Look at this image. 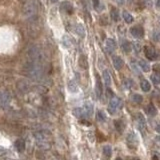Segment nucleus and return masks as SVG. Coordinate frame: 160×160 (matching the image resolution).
I'll return each instance as SVG.
<instances>
[{"mask_svg":"<svg viewBox=\"0 0 160 160\" xmlns=\"http://www.w3.org/2000/svg\"><path fill=\"white\" fill-rule=\"evenodd\" d=\"M105 46H106V50L109 54H112L115 50H116V42H115V40L112 38H109L106 40Z\"/></svg>","mask_w":160,"mask_h":160,"instance_id":"obj_9","label":"nucleus"},{"mask_svg":"<svg viewBox=\"0 0 160 160\" xmlns=\"http://www.w3.org/2000/svg\"><path fill=\"white\" fill-rule=\"evenodd\" d=\"M153 39L155 41L160 42V32H154V34H153Z\"/></svg>","mask_w":160,"mask_h":160,"instance_id":"obj_37","label":"nucleus"},{"mask_svg":"<svg viewBox=\"0 0 160 160\" xmlns=\"http://www.w3.org/2000/svg\"><path fill=\"white\" fill-rule=\"evenodd\" d=\"M103 80H104L105 85H106L107 87H109L111 85V76H110V73L108 70L103 71Z\"/></svg>","mask_w":160,"mask_h":160,"instance_id":"obj_20","label":"nucleus"},{"mask_svg":"<svg viewBox=\"0 0 160 160\" xmlns=\"http://www.w3.org/2000/svg\"><path fill=\"white\" fill-rule=\"evenodd\" d=\"M121 100L118 97H112L108 105V112L110 114H115L119 108H121Z\"/></svg>","mask_w":160,"mask_h":160,"instance_id":"obj_3","label":"nucleus"},{"mask_svg":"<svg viewBox=\"0 0 160 160\" xmlns=\"http://www.w3.org/2000/svg\"><path fill=\"white\" fill-rule=\"evenodd\" d=\"M140 87H141V89L144 91V92H148V91L151 89V85H150V83H149L148 80H146V79H143V80L141 81Z\"/></svg>","mask_w":160,"mask_h":160,"instance_id":"obj_24","label":"nucleus"},{"mask_svg":"<svg viewBox=\"0 0 160 160\" xmlns=\"http://www.w3.org/2000/svg\"><path fill=\"white\" fill-rule=\"evenodd\" d=\"M96 119L99 122H104L105 120H106V116H105V114H104V112H102V111H98L97 112V114H96Z\"/></svg>","mask_w":160,"mask_h":160,"instance_id":"obj_35","label":"nucleus"},{"mask_svg":"<svg viewBox=\"0 0 160 160\" xmlns=\"http://www.w3.org/2000/svg\"><path fill=\"white\" fill-rule=\"evenodd\" d=\"M131 68H132V70L134 71V72L136 74H140V67H139V65L137 63H136V61H131Z\"/></svg>","mask_w":160,"mask_h":160,"instance_id":"obj_32","label":"nucleus"},{"mask_svg":"<svg viewBox=\"0 0 160 160\" xmlns=\"http://www.w3.org/2000/svg\"><path fill=\"white\" fill-rule=\"evenodd\" d=\"M74 31L76 32L77 35H79L80 37H82V38L85 36V29L81 24H76L75 27H74Z\"/></svg>","mask_w":160,"mask_h":160,"instance_id":"obj_21","label":"nucleus"},{"mask_svg":"<svg viewBox=\"0 0 160 160\" xmlns=\"http://www.w3.org/2000/svg\"><path fill=\"white\" fill-rule=\"evenodd\" d=\"M123 18L125 20V22L126 23H132L133 22V17L130 14V13H128L127 11H124L123 12Z\"/></svg>","mask_w":160,"mask_h":160,"instance_id":"obj_31","label":"nucleus"},{"mask_svg":"<svg viewBox=\"0 0 160 160\" xmlns=\"http://www.w3.org/2000/svg\"><path fill=\"white\" fill-rule=\"evenodd\" d=\"M14 147L16 148V150L18 152H23L25 150V141L23 139H17L14 142Z\"/></svg>","mask_w":160,"mask_h":160,"instance_id":"obj_13","label":"nucleus"},{"mask_svg":"<svg viewBox=\"0 0 160 160\" xmlns=\"http://www.w3.org/2000/svg\"><path fill=\"white\" fill-rule=\"evenodd\" d=\"M73 114H74V116H76L78 118H86V115H85V112H84L82 107L74 108V109H73Z\"/></svg>","mask_w":160,"mask_h":160,"instance_id":"obj_18","label":"nucleus"},{"mask_svg":"<svg viewBox=\"0 0 160 160\" xmlns=\"http://www.w3.org/2000/svg\"><path fill=\"white\" fill-rule=\"evenodd\" d=\"M126 142H127V145H128L129 148H131V149L137 148L138 140H137V137H136V135L133 133V132H130V133L127 135Z\"/></svg>","mask_w":160,"mask_h":160,"instance_id":"obj_7","label":"nucleus"},{"mask_svg":"<svg viewBox=\"0 0 160 160\" xmlns=\"http://www.w3.org/2000/svg\"><path fill=\"white\" fill-rule=\"evenodd\" d=\"M67 87H68V90H69L71 93H75V92H77V91H78V86H77V84L74 82L73 80H70L69 82H68Z\"/></svg>","mask_w":160,"mask_h":160,"instance_id":"obj_23","label":"nucleus"},{"mask_svg":"<svg viewBox=\"0 0 160 160\" xmlns=\"http://www.w3.org/2000/svg\"><path fill=\"white\" fill-rule=\"evenodd\" d=\"M131 98H132V101H133L134 103H136V104H139V103H141V102L143 101V97H142V95L138 94V93L133 94Z\"/></svg>","mask_w":160,"mask_h":160,"instance_id":"obj_29","label":"nucleus"},{"mask_svg":"<svg viewBox=\"0 0 160 160\" xmlns=\"http://www.w3.org/2000/svg\"><path fill=\"white\" fill-rule=\"evenodd\" d=\"M51 1H52V2H54V3H55V2H57V1H58V0H51Z\"/></svg>","mask_w":160,"mask_h":160,"instance_id":"obj_47","label":"nucleus"},{"mask_svg":"<svg viewBox=\"0 0 160 160\" xmlns=\"http://www.w3.org/2000/svg\"><path fill=\"white\" fill-rule=\"evenodd\" d=\"M62 44L64 46L66 47V48H69V47L72 46V41H71V38L69 36H63L62 38Z\"/></svg>","mask_w":160,"mask_h":160,"instance_id":"obj_28","label":"nucleus"},{"mask_svg":"<svg viewBox=\"0 0 160 160\" xmlns=\"http://www.w3.org/2000/svg\"><path fill=\"white\" fill-rule=\"evenodd\" d=\"M92 2H93V6L95 7V9L99 7V5H100V0H92Z\"/></svg>","mask_w":160,"mask_h":160,"instance_id":"obj_38","label":"nucleus"},{"mask_svg":"<svg viewBox=\"0 0 160 160\" xmlns=\"http://www.w3.org/2000/svg\"><path fill=\"white\" fill-rule=\"evenodd\" d=\"M130 33L134 38L140 39L144 36V29L142 28L141 26L136 25V26H133V27H131L130 28Z\"/></svg>","mask_w":160,"mask_h":160,"instance_id":"obj_6","label":"nucleus"},{"mask_svg":"<svg viewBox=\"0 0 160 160\" xmlns=\"http://www.w3.org/2000/svg\"><path fill=\"white\" fill-rule=\"evenodd\" d=\"M83 110L85 112V115H86V118L90 117L91 115L93 114V105L90 103V102H87L83 105Z\"/></svg>","mask_w":160,"mask_h":160,"instance_id":"obj_12","label":"nucleus"},{"mask_svg":"<svg viewBox=\"0 0 160 160\" xmlns=\"http://www.w3.org/2000/svg\"><path fill=\"white\" fill-rule=\"evenodd\" d=\"M78 64H79V66L82 68V69H87V67H88L87 58L84 55H81L79 57V60H78Z\"/></svg>","mask_w":160,"mask_h":160,"instance_id":"obj_22","label":"nucleus"},{"mask_svg":"<svg viewBox=\"0 0 160 160\" xmlns=\"http://www.w3.org/2000/svg\"><path fill=\"white\" fill-rule=\"evenodd\" d=\"M155 130H156V132H158V133H160V122H158L157 125L155 126Z\"/></svg>","mask_w":160,"mask_h":160,"instance_id":"obj_42","label":"nucleus"},{"mask_svg":"<svg viewBox=\"0 0 160 160\" xmlns=\"http://www.w3.org/2000/svg\"><path fill=\"white\" fill-rule=\"evenodd\" d=\"M150 79L152 81L153 84L157 85V84H160V75L159 74H152V75L150 76Z\"/></svg>","mask_w":160,"mask_h":160,"instance_id":"obj_33","label":"nucleus"},{"mask_svg":"<svg viewBox=\"0 0 160 160\" xmlns=\"http://www.w3.org/2000/svg\"><path fill=\"white\" fill-rule=\"evenodd\" d=\"M60 9L62 10V11L68 13V14H71V13L73 12V7H72V5H71V3H69V2H62L61 3Z\"/></svg>","mask_w":160,"mask_h":160,"instance_id":"obj_15","label":"nucleus"},{"mask_svg":"<svg viewBox=\"0 0 160 160\" xmlns=\"http://www.w3.org/2000/svg\"><path fill=\"white\" fill-rule=\"evenodd\" d=\"M118 4H120V5H123L124 4V0H115Z\"/></svg>","mask_w":160,"mask_h":160,"instance_id":"obj_43","label":"nucleus"},{"mask_svg":"<svg viewBox=\"0 0 160 160\" xmlns=\"http://www.w3.org/2000/svg\"><path fill=\"white\" fill-rule=\"evenodd\" d=\"M8 153L7 150H5V149H0V157H2V156H5L6 154Z\"/></svg>","mask_w":160,"mask_h":160,"instance_id":"obj_39","label":"nucleus"},{"mask_svg":"<svg viewBox=\"0 0 160 160\" xmlns=\"http://www.w3.org/2000/svg\"><path fill=\"white\" fill-rule=\"evenodd\" d=\"M121 47H122V50L124 51V52H130L131 51V48H132V46H131V44L129 43L127 40H122V42H121Z\"/></svg>","mask_w":160,"mask_h":160,"instance_id":"obj_25","label":"nucleus"},{"mask_svg":"<svg viewBox=\"0 0 160 160\" xmlns=\"http://www.w3.org/2000/svg\"><path fill=\"white\" fill-rule=\"evenodd\" d=\"M34 138L36 140H38L39 142L41 141H45L47 140L48 138H50L52 136V133L49 131V130H39V131H35L33 133Z\"/></svg>","mask_w":160,"mask_h":160,"instance_id":"obj_4","label":"nucleus"},{"mask_svg":"<svg viewBox=\"0 0 160 160\" xmlns=\"http://www.w3.org/2000/svg\"><path fill=\"white\" fill-rule=\"evenodd\" d=\"M138 65H139V67H140V69L142 71H144V72H149L150 69H151L149 63L145 60H140L139 61V63H138Z\"/></svg>","mask_w":160,"mask_h":160,"instance_id":"obj_17","label":"nucleus"},{"mask_svg":"<svg viewBox=\"0 0 160 160\" xmlns=\"http://www.w3.org/2000/svg\"><path fill=\"white\" fill-rule=\"evenodd\" d=\"M154 6L157 9H160V0H154Z\"/></svg>","mask_w":160,"mask_h":160,"instance_id":"obj_41","label":"nucleus"},{"mask_svg":"<svg viewBox=\"0 0 160 160\" xmlns=\"http://www.w3.org/2000/svg\"><path fill=\"white\" fill-rule=\"evenodd\" d=\"M10 100H11V97H10L8 92H6V91H0V104L6 105L9 103Z\"/></svg>","mask_w":160,"mask_h":160,"instance_id":"obj_10","label":"nucleus"},{"mask_svg":"<svg viewBox=\"0 0 160 160\" xmlns=\"http://www.w3.org/2000/svg\"><path fill=\"white\" fill-rule=\"evenodd\" d=\"M123 64H124V62L120 56H114L113 57V65L116 70H120L121 68L123 67Z\"/></svg>","mask_w":160,"mask_h":160,"instance_id":"obj_16","label":"nucleus"},{"mask_svg":"<svg viewBox=\"0 0 160 160\" xmlns=\"http://www.w3.org/2000/svg\"><path fill=\"white\" fill-rule=\"evenodd\" d=\"M136 121H137V126L139 128V130L141 132L145 131V128H146V120H145V117L144 115L142 113H137L136 115Z\"/></svg>","mask_w":160,"mask_h":160,"instance_id":"obj_8","label":"nucleus"},{"mask_svg":"<svg viewBox=\"0 0 160 160\" xmlns=\"http://www.w3.org/2000/svg\"><path fill=\"white\" fill-rule=\"evenodd\" d=\"M23 13L26 17L35 16L37 13V4L34 0H28L23 6Z\"/></svg>","mask_w":160,"mask_h":160,"instance_id":"obj_2","label":"nucleus"},{"mask_svg":"<svg viewBox=\"0 0 160 160\" xmlns=\"http://www.w3.org/2000/svg\"><path fill=\"white\" fill-rule=\"evenodd\" d=\"M24 73L31 79H40L43 76V64L29 61L24 67Z\"/></svg>","mask_w":160,"mask_h":160,"instance_id":"obj_1","label":"nucleus"},{"mask_svg":"<svg viewBox=\"0 0 160 160\" xmlns=\"http://www.w3.org/2000/svg\"><path fill=\"white\" fill-rule=\"evenodd\" d=\"M17 88H18L20 91H22V92H25V91L29 90L30 85L25 80H19L18 82H17Z\"/></svg>","mask_w":160,"mask_h":160,"instance_id":"obj_14","label":"nucleus"},{"mask_svg":"<svg viewBox=\"0 0 160 160\" xmlns=\"http://www.w3.org/2000/svg\"><path fill=\"white\" fill-rule=\"evenodd\" d=\"M131 160H140V159H139V158H132Z\"/></svg>","mask_w":160,"mask_h":160,"instance_id":"obj_46","label":"nucleus"},{"mask_svg":"<svg viewBox=\"0 0 160 160\" xmlns=\"http://www.w3.org/2000/svg\"><path fill=\"white\" fill-rule=\"evenodd\" d=\"M95 92H96L97 97H101L102 92H103V88H102V83L100 80L99 75H96V85H95Z\"/></svg>","mask_w":160,"mask_h":160,"instance_id":"obj_11","label":"nucleus"},{"mask_svg":"<svg viewBox=\"0 0 160 160\" xmlns=\"http://www.w3.org/2000/svg\"><path fill=\"white\" fill-rule=\"evenodd\" d=\"M123 84H124L125 88H127V89H129V88L132 87V85H133V82H132L131 79H124Z\"/></svg>","mask_w":160,"mask_h":160,"instance_id":"obj_36","label":"nucleus"},{"mask_svg":"<svg viewBox=\"0 0 160 160\" xmlns=\"http://www.w3.org/2000/svg\"><path fill=\"white\" fill-rule=\"evenodd\" d=\"M144 54L146 56V58L149 60L154 61L156 59H158V52L156 51L155 48H153L151 46H145L144 47Z\"/></svg>","mask_w":160,"mask_h":160,"instance_id":"obj_5","label":"nucleus"},{"mask_svg":"<svg viewBox=\"0 0 160 160\" xmlns=\"http://www.w3.org/2000/svg\"><path fill=\"white\" fill-rule=\"evenodd\" d=\"M114 125L116 130L119 132V133H122L123 130L125 129V123L122 120H115L114 121Z\"/></svg>","mask_w":160,"mask_h":160,"instance_id":"obj_19","label":"nucleus"},{"mask_svg":"<svg viewBox=\"0 0 160 160\" xmlns=\"http://www.w3.org/2000/svg\"><path fill=\"white\" fill-rule=\"evenodd\" d=\"M147 113L150 115V116H155L156 114H157V109H156V107L154 106V104L150 103L147 106Z\"/></svg>","mask_w":160,"mask_h":160,"instance_id":"obj_27","label":"nucleus"},{"mask_svg":"<svg viewBox=\"0 0 160 160\" xmlns=\"http://www.w3.org/2000/svg\"><path fill=\"white\" fill-rule=\"evenodd\" d=\"M37 147L40 149H43V150H48V149H50V144L45 143V141H41V142H38Z\"/></svg>","mask_w":160,"mask_h":160,"instance_id":"obj_34","label":"nucleus"},{"mask_svg":"<svg viewBox=\"0 0 160 160\" xmlns=\"http://www.w3.org/2000/svg\"><path fill=\"white\" fill-rule=\"evenodd\" d=\"M156 140H157L159 143H160V135L159 136H157V137H156Z\"/></svg>","mask_w":160,"mask_h":160,"instance_id":"obj_44","label":"nucleus"},{"mask_svg":"<svg viewBox=\"0 0 160 160\" xmlns=\"http://www.w3.org/2000/svg\"><path fill=\"white\" fill-rule=\"evenodd\" d=\"M103 154L106 156V157H110L112 154V148L110 145H105L103 147Z\"/></svg>","mask_w":160,"mask_h":160,"instance_id":"obj_30","label":"nucleus"},{"mask_svg":"<svg viewBox=\"0 0 160 160\" xmlns=\"http://www.w3.org/2000/svg\"><path fill=\"white\" fill-rule=\"evenodd\" d=\"M153 70L155 71L156 74H160V65H155L153 67Z\"/></svg>","mask_w":160,"mask_h":160,"instance_id":"obj_40","label":"nucleus"},{"mask_svg":"<svg viewBox=\"0 0 160 160\" xmlns=\"http://www.w3.org/2000/svg\"><path fill=\"white\" fill-rule=\"evenodd\" d=\"M115 160H122V158H120V157H117Z\"/></svg>","mask_w":160,"mask_h":160,"instance_id":"obj_48","label":"nucleus"},{"mask_svg":"<svg viewBox=\"0 0 160 160\" xmlns=\"http://www.w3.org/2000/svg\"><path fill=\"white\" fill-rule=\"evenodd\" d=\"M110 16H111V18L113 21L115 22H117L118 20H119V12H118V10L116 8H114V7H112V9L110 10Z\"/></svg>","mask_w":160,"mask_h":160,"instance_id":"obj_26","label":"nucleus"},{"mask_svg":"<svg viewBox=\"0 0 160 160\" xmlns=\"http://www.w3.org/2000/svg\"><path fill=\"white\" fill-rule=\"evenodd\" d=\"M5 160H16V159H12V158H6Z\"/></svg>","mask_w":160,"mask_h":160,"instance_id":"obj_45","label":"nucleus"}]
</instances>
